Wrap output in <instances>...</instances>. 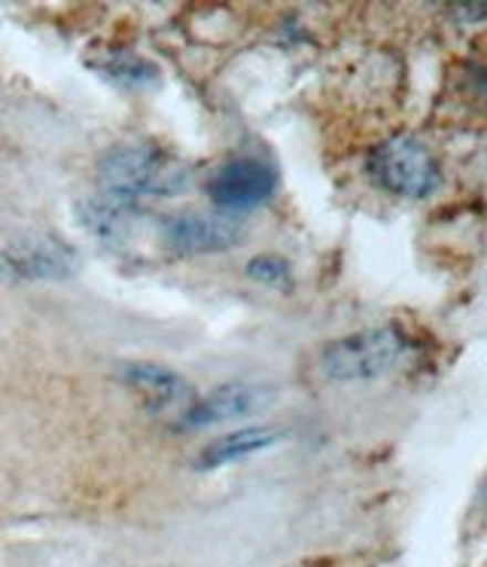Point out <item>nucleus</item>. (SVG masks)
Returning a JSON list of instances; mask_svg holds the SVG:
<instances>
[{"label":"nucleus","instance_id":"obj_1","mask_svg":"<svg viewBox=\"0 0 487 567\" xmlns=\"http://www.w3.org/2000/svg\"><path fill=\"white\" fill-rule=\"evenodd\" d=\"M97 181H101V189L144 205L146 198L180 196L183 186L189 184V172L158 147L120 144L101 156Z\"/></svg>","mask_w":487,"mask_h":567},{"label":"nucleus","instance_id":"obj_2","mask_svg":"<svg viewBox=\"0 0 487 567\" xmlns=\"http://www.w3.org/2000/svg\"><path fill=\"white\" fill-rule=\"evenodd\" d=\"M405 354V339L390 327L344 336L323 348L320 370L332 382H365L390 372Z\"/></svg>","mask_w":487,"mask_h":567},{"label":"nucleus","instance_id":"obj_3","mask_svg":"<svg viewBox=\"0 0 487 567\" xmlns=\"http://www.w3.org/2000/svg\"><path fill=\"white\" fill-rule=\"evenodd\" d=\"M369 174L381 189L402 198H426L442 184L433 153L417 137L396 135L369 153Z\"/></svg>","mask_w":487,"mask_h":567},{"label":"nucleus","instance_id":"obj_4","mask_svg":"<svg viewBox=\"0 0 487 567\" xmlns=\"http://www.w3.org/2000/svg\"><path fill=\"white\" fill-rule=\"evenodd\" d=\"M274 189H278V168L271 162L238 156L222 162L214 172L207 184V196L222 210H250L274 196Z\"/></svg>","mask_w":487,"mask_h":567},{"label":"nucleus","instance_id":"obj_5","mask_svg":"<svg viewBox=\"0 0 487 567\" xmlns=\"http://www.w3.org/2000/svg\"><path fill=\"white\" fill-rule=\"evenodd\" d=\"M165 245L186 257L201 254H222L238 245L241 226H235L226 217H207V214H177L165 223Z\"/></svg>","mask_w":487,"mask_h":567},{"label":"nucleus","instance_id":"obj_6","mask_svg":"<svg viewBox=\"0 0 487 567\" xmlns=\"http://www.w3.org/2000/svg\"><path fill=\"white\" fill-rule=\"evenodd\" d=\"M76 269L71 247L55 245L49 238H34L0 254V271L15 281H59Z\"/></svg>","mask_w":487,"mask_h":567},{"label":"nucleus","instance_id":"obj_7","mask_svg":"<svg viewBox=\"0 0 487 567\" xmlns=\"http://www.w3.org/2000/svg\"><path fill=\"white\" fill-rule=\"evenodd\" d=\"M266 403V394L256 388V384H219L210 394L201 396L198 403L183 412V427H214V424H222V421L241 419V415H250L253 409H259Z\"/></svg>","mask_w":487,"mask_h":567},{"label":"nucleus","instance_id":"obj_8","mask_svg":"<svg viewBox=\"0 0 487 567\" xmlns=\"http://www.w3.org/2000/svg\"><path fill=\"white\" fill-rule=\"evenodd\" d=\"M141 202H132V198L116 196L110 189H97L95 196L83 198V205L76 210V217L83 223L85 233H92L101 241H122L128 235V226L141 214Z\"/></svg>","mask_w":487,"mask_h":567},{"label":"nucleus","instance_id":"obj_9","mask_svg":"<svg viewBox=\"0 0 487 567\" xmlns=\"http://www.w3.org/2000/svg\"><path fill=\"white\" fill-rule=\"evenodd\" d=\"M120 379L128 388H134L137 394H144L149 406H174V403H180V400L193 394V388H189V382L183 379L180 372L149 363V360L122 363Z\"/></svg>","mask_w":487,"mask_h":567},{"label":"nucleus","instance_id":"obj_10","mask_svg":"<svg viewBox=\"0 0 487 567\" xmlns=\"http://www.w3.org/2000/svg\"><path fill=\"white\" fill-rule=\"evenodd\" d=\"M271 443H278V431L271 427H244V431L226 433V436H217L214 443H207L198 455V467L214 470L226 467L231 461H244V457L262 452Z\"/></svg>","mask_w":487,"mask_h":567},{"label":"nucleus","instance_id":"obj_11","mask_svg":"<svg viewBox=\"0 0 487 567\" xmlns=\"http://www.w3.org/2000/svg\"><path fill=\"white\" fill-rule=\"evenodd\" d=\"M104 68V74L110 80H116V83H125V86H146V83H153L156 80V68L149 62H141V59H113V62L101 64Z\"/></svg>","mask_w":487,"mask_h":567},{"label":"nucleus","instance_id":"obj_12","mask_svg":"<svg viewBox=\"0 0 487 567\" xmlns=\"http://www.w3.org/2000/svg\"><path fill=\"white\" fill-rule=\"evenodd\" d=\"M247 275L259 284H283L290 278V266L278 257H256L247 262Z\"/></svg>","mask_w":487,"mask_h":567}]
</instances>
